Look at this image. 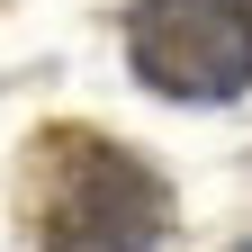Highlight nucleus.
<instances>
[{
    "label": "nucleus",
    "instance_id": "1",
    "mask_svg": "<svg viewBox=\"0 0 252 252\" xmlns=\"http://www.w3.org/2000/svg\"><path fill=\"white\" fill-rule=\"evenodd\" d=\"M162 180L99 135H54L36 162V234L45 252H153L162 234Z\"/></svg>",
    "mask_w": 252,
    "mask_h": 252
},
{
    "label": "nucleus",
    "instance_id": "2",
    "mask_svg": "<svg viewBox=\"0 0 252 252\" xmlns=\"http://www.w3.org/2000/svg\"><path fill=\"white\" fill-rule=\"evenodd\" d=\"M126 54L171 99H243L252 90V0H135Z\"/></svg>",
    "mask_w": 252,
    "mask_h": 252
}]
</instances>
